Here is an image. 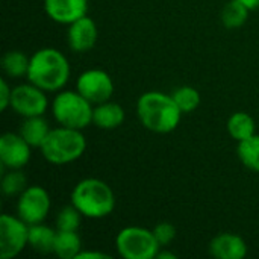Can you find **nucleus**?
Returning a JSON list of instances; mask_svg holds the SVG:
<instances>
[{
	"instance_id": "obj_11",
	"label": "nucleus",
	"mask_w": 259,
	"mask_h": 259,
	"mask_svg": "<svg viewBox=\"0 0 259 259\" xmlns=\"http://www.w3.org/2000/svg\"><path fill=\"white\" fill-rule=\"evenodd\" d=\"M32 146L20 134H3L0 138V164L2 168H23L32 156Z\"/></svg>"
},
{
	"instance_id": "obj_1",
	"label": "nucleus",
	"mask_w": 259,
	"mask_h": 259,
	"mask_svg": "<svg viewBox=\"0 0 259 259\" xmlns=\"http://www.w3.org/2000/svg\"><path fill=\"white\" fill-rule=\"evenodd\" d=\"M182 114L173 96L162 91H147L137 100L138 120L153 134L173 132L179 126Z\"/></svg>"
},
{
	"instance_id": "obj_18",
	"label": "nucleus",
	"mask_w": 259,
	"mask_h": 259,
	"mask_svg": "<svg viewBox=\"0 0 259 259\" xmlns=\"http://www.w3.org/2000/svg\"><path fill=\"white\" fill-rule=\"evenodd\" d=\"M58 229H52L42 223L29 226V246L38 253H53Z\"/></svg>"
},
{
	"instance_id": "obj_29",
	"label": "nucleus",
	"mask_w": 259,
	"mask_h": 259,
	"mask_svg": "<svg viewBox=\"0 0 259 259\" xmlns=\"http://www.w3.org/2000/svg\"><path fill=\"white\" fill-rule=\"evenodd\" d=\"M240 3H243L249 11H255L259 8V0H238Z\"/></svg>"
},
{
	"instance_id": "obj_23",
	"label": "nucleus",
	"mask_w": 259,
	"mask_h": 259,
	"mask_svg": "<svg viewBox=\"0 0 259 259\" xmlns=\"http://www.w3.org/2000/svg\"><path fill=\"white\" fill-rule=\"evenodd\" d=\"M171 96L184 114H190V112L196 111L202 102L200 93L194 87H190V85H182V87L176 88L171 93Z\"/></svg>"
},
{
	"instance_id": "obj_7",
	"label": "nucleus",
	"mask_w": 259,
	"mask_h": 259,
	"mask_svg": "<svg viewBox=\"0 0 259 259\" xmlns=\"http://www.w3.org/2000/svg\"><path fill=\"white\" fill-rule=\"evenodd\" d=\"M26 246H29V225L18 215L3 214L0 217V258H15Z\"/></svg>"
},
{
	"instance_id": "obj_22",
	"label": "nucleus",
	"mask_w": 259,
	"mask_h": 259,
	"mask_svg": "<svg viewBox=\"0 0 259 259\" xmlns=\"http://www.w3.org/2000/svg\"><path fill=\"white\" fill-rule=\"evenodd\" d=\"M249 12L250 11L243 3H240L238 0H231L223 8L222 21L228 29H238L247 21Z\"/></svg>"
},
{
	"instance_id": "obj_2",
	"label": "nucleus",
	"mask_w": 259,
	"mask_h": 259,
	"mask_svg": "<svg viewBox=\"0 0 259 259\" xmlns=\"http://www.w3.org/2000/svg\"><path fill=\"white\" fill-rule=\"evenodd\" d=\"M26 77L47 93H58L68 83L70 62L67 56L55 47L39 49L30 56Z\"/></svg>"
},
{
	"instance_id": "obj_6",
	"label": "nucleus",
	"mask_w": 259,
	"mask_h": 259,
	"mask_svg": "<svg viewBox=\"0 0 259 259\" xmlns=\"http://www.w3.org/2000/svg\"><path fill=\"white\" fill-rule=\"evenodd\" d=\"M115 249L124 259H153L161 250V246L153 231L140 226H127L117 234Z\"/></svg>"
},
{
	"instance_id": "obj_14",
	"label": "nucleus",
	"mask_w": 259,
	"mask_h": 259,
	"mask_svg": "<svg viewBox=\"0 0 259 259\" xmlns=\"http://www.w3.org/2000/svg\"><path fill=\"white\" fill-rule=\"evenodd\" d=\"M247 252L246 241L240 235L231 232L215 235L209 244L211 256L217 259H243L247 256Z\"/></svg>"
},
{
	"instance_id": "obj_26",
	"label": "nucleus",
	"mask_w": 259,
	"mask_h": 259,
	"mask_svg": "<svg viewBox=\"0 0 259 259\" xmlns=\"http://www.w3.org/2000/svg\"><path fill=\"white\" fill-rule=\"evenodd\" d=\"M152 231H153V234H155V237H156L161 247H165V246L171 244L173 240L176 238V228L168 222L158 223Z\"/></svg>"
},
{
	"instance_id": "obj_8",
	"label": "nucleus",
	"mask_w": 259,
	"mask_h": 259,
	"mask_svg": "<svg viewBox=\"0 0 259 259\" xmlns=\"http://www.w3.org/2000/svg\"><path fill=\"white\" fill-rule=\"evenodd\" d=\"M52 200L49 191L41 185L27 187L17 200V215L29 226L42 223L50 211Z\"/></svg>"
},
{
	"instance_id": "obj_20",
	"label": "nucleus",
	"mask_w": 259,
	"mask_h": 259,
	"mask_svg": "<svg viewBox=\"0 0 259 259\" xmlns=\"http://www.w3.org/2000/svg\"><path fill=\"white\" fill-rule=\"evenodd\" d=\"M30 58L21 50H9L2 58V68L6 76L12 79H18L27 76Z\"/></svg>"
},
{
	"instance_id": "obj_9",
	"label": "nucleus",
	"mask_w": 259,
	"mask_h": 259,
	"mask_svg": "<svg viewBox=\"0 0 259 259\" xmlns=\"http://www.w3.org/2000/svg\"><path fill=\"white\" fill-rule=\"evenodd\" d=\"M11 108L23 118L44 115L49 108L47 91L41 90L32 82L17 85L12 88Z\"/></svg>"
},
{
	"instance_id": "obj_10",
	"label": "nucleus",
	"mask_w": 259,
	"mask_h": 259,
	"mask_svg": "<svg viewBox=\"0 0 259 259\" xmlns=\"http://www.w3.org/2000/svg\"><path fill=\"white\" fill-rule=\"evenodd\" d=\"M76 90L87 97L93 105L111 100L114 94V82L109 73L99 68H90L79 74Z\"/></svg>"
},
{
	"instance_id": "obj_13",
	"label": "nucleus",
	"mask_w": 259,
	"mask_h": 259,
	"mask_svg": "<svg viewBox=\"0 0 259 259\" xmlns=\"http://www.w3.org/2000/svg\"><path fill=\"white\" fill-rule=\"evenodd\" d=\"M46 15L59 24H71L88 14V0H44Z\"/></svg>"
},
{
	"instance_id": "obj_5",
	"label": "nucleus",
	"mask_w": 259,
	"mask_h": 259,
	"mask_svg": "<svg viewBox=\"0 0 259 259\" xmlns=\"http://www.w3.org/2000/svg\"><path fill=\"white\" fill-rule=\"evenodd\" d=\"M94 105L77 90H61L52 102V114L58 124L83 131L93 123Z\"/></svg>"
},
{
	"instance_id": "obj_15",
	"label": "nucleus",
	"mask_w": 259,
	"mask_h": 259,
	"mask_svg": "<svg viewBox=\"0 0 259 259\" xmlns=\"http://www.w3.org/2000/svg\"><path fill=\"white\" fill-rule=\"evenodd\" d=\"M126 112L121 105L117 102H102L99 105H94L93 112V124H96L99 129L103 131H114L120 127L124 123Z\"/></svg>"
},
{
	"instance_id": "obj_12",
	"label": "nucleus",
	"mask_w": 259,
	"mask_h": 259,
	"mask_svg": "<svg viewBox=\"0 0 259 259\" xmlns=\"http://www.w3.org/2000/svg\"><path fill=\"white\" fill-rule=\"evenodd\" d=\"M97 36H99L97 24L88 15L68 24L67 42L68 47L76 53H85L91 50L97 42Z\"/></svg>"
},
{
	"instance_id": "obj_25",
	"label": "nucleus",
	"mask_w": 259,
	"mask_h": 259,
	"mask_svg": "<svg viewBox=\"0 0 259 259\" xmlns=\"http://www.w3.org/2000/svg\"><path fill=\"white\" fill-rule=\"evenodd\" d=\"M82 217L83 215L76 206L73 205L64 206L56 215V229L58 231H77L80 226Z\"/></svg>"
},
{
	"instance_id": "obj_16",
	"label": "nucleus",
	"mask_w": 259,
	"mask_h": 259,
	"mask_svg": "<svg viewBox=\"0 0 259 259\" xmlns=\"http://www.w3.org/2000/svg\"><path fill=\"white\" fill-rule=\"evenodd\" d=\"M50 126L46 121V118L42 115L38 117H27L24 118V121L20 126L18 134L32 146V147H41L42 143L46 141L49 132H50Z\"/></svg>"
},
{
	"instance_id": "obj_21",
	"label": "nucleus",
	"mask_w": 259,
	"mask_h": 259,
	"mask_svg": "<svg viewBox=\"0 0 259 259\" xmlns=\"http://www.w3.org/2000/svg\"><path fill=\"white\" fill-rule=\"evenodd\" d=\"M237 155L241 164L252 170L259 173V135L255 134L247 140H243L238 143L237 147Z\"/></svg>"
},
{
	"instance_id": "obj_19",
	"label": "nucleus",
	"mask_w": 259,
	"mask_h": 259,
	"mask_svg": "<svg viewBox=\"0 0 259 259\" xmlns=\"http://www.w3.org/2000/svg\"><path fill=\"white\" fill-rule=\"evenodd\" d=\"M228 132L235 141H243L256 134V123L247 112H234L228 120Z\"/></svg>"
},
{
	"instance_id": "obj_30",
	"label": "nucleus",
	"mask_w": 259,
	"mask_h": 259,
	"mask_svg": "<svg viewBox=\"0 0 259 259\" xmlns=\"http://www.w3.org/2000/svg\"><path fill=\"white\" fill-rule=\"evenodd\" d=\"M156 258L158 259H176L178 256H176L175 253H171L170 250H159V252H158V255H156Z\"/></svg>"
},
{
	"instance_id": "obj_17",
	"label": "nucleus",
	"mask_w": 259,
	"mask_h": 259,
	"mask_svg": "<svg viewBox=\"0 0 259 259\" xmlns=\"http://www.w3.org/2000/svg\"><path fill=\"white\" fill-rule=\"evenodd\" d=\"M82 252V240L77 231H58L53 253L61 259H76Z\"/></svg>"
},
{
	"instance_id": "obj_4",
	"label": "nucleus",
	"mask_w": 259,
	"mask_h": 259,
	"mask_svg": "<svg viewBox=\"0 0 259 259\" xmlns=\"http://www.w3.org/2000/svg\"><path fill=\"white\" fill-rule=\"evenodd\" d=\"M44 159L52 165H67L77 161L87 150V138L79 129L58 126L50 129L39 147Z\"/></svg>"
},
{
	"instance_id": "obj_3",
	"label": "nucleus",
	"mask_w": 259,
	"mask_h": 259,
	"mask_svg": "<svg viewBox=\"0 0 259 259\" xmlns=\"http://www.w3.org/2000/svg\"><path fill=\"white\" fill-rule=\"evenodd\" d=\"M71 205L87 219H105L115 208V194L102 179L87 178L77 182L71 191Z\"/></svg>"
},
{
	"instance_id": "obj_24",
	"label": "nucleus",
	"mask_w": 259,
	"mask_h": 259,
	"mask_svg": "<svg viewBox=\"0 0 259 259\" xmlns=\"http://www.w3.org/2000/svg\"><path fill=\"white\" fill-rule=\"evenodd\" d=\"M27 188V179L21 168H11L2 178V193L8 197L20 196Z\"/></svg>"
},
{
	"instance_id": "obj_27",
	"label": "nucleus",
	"mask_w": 259,
	"mask_h": 259,
	"mask_svg": "<svg viewBox=\"0 0 259 259\" xmlns=\"http://www.w3.org/2000/svg\"><path fill=\"white\" fill-rule=\"evenodd\" d=\"M11 97H12V88L9 87L6 79L0 80V111H6L11 108Z\"/></svg>"
},
{
	"instance_id": "obj_28",
	"label": "nucleus",
	"mask_w": 259,
	"mask_h": 259,
	"mask_svg": "<svg viewBox=\"0 0 259 259\" xmlns=\"http://www.w3.org/2000/svg\"><path fill=\"white\" fill-rule=\"evenodd\" d=\"M76 259H111L108 253L96 252V250H82Z\"/></svg>"
}]
</instances>
